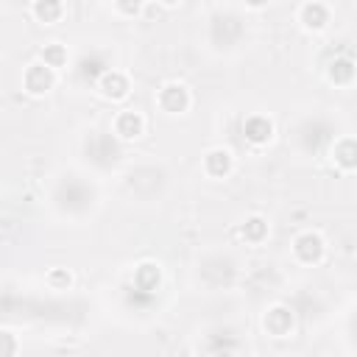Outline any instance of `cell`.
I'll use <instances>...</instances> for the list:
<instances>
[{
  "label": "cell",
  "instance_id": "obj_1",
  "mask_svg": "<svg viewBox=\"0 0 357 357\" xmlns=\"http://www.w3.org/2000/svg\"><path fill=\"white\" fill-rule=\"evenodd\" d=\"M159 106L165 112H170V114H178V112H184L190 106V95H187V89L181 84H165L159 89Z\"/></svg>",
  "mask_w": 357,
  "mask_h": 357
},
{
  "label": "cell",
  "instance_id": "obj_2",
  "mask_svg": "<svg viewBox=\"0 0 357 357\" xmlns=\"http://www.w3.org/2000/svg\"><path fill=\"white\" fill-rule=\"evenodd\" d=\"M53 86V70L50 67H45V64H31L28 70H25V89L31 92V95H42V92H47Z\"/></svg>",
  "mask_w": 357,
  "mask_h": 357
},
{
  "label": "cell",
  "instance_id": "obj_3",
  "mask_svg": "<svg viewBox=\"0 0 357 357\" xmlns=\"http://www.w3.org/2000/svg\"><path fill=\"white\" fill-rule=\"evenodd\" d=\"M243 134H245L248 142H254V145H265V142L271 139V134H273V126H271L268 117H262V114H251V117L243 123Z\"/></svg>",
  "mask_w": 357,
  "mask_h": 357
},
{
  "label": "cell",
  "instance_id": "obj_4",
  "mask_svg": "<svg viewBox=\"0 0 357 357\" xmlns=\"http://www.w3.org/2000/svg\"><path fill=\"white\" fill-rule=\"evenodd\" d=\"M293 248H296V257H298L301 262H318V259L324 257V240H321L315 231L301 234Z\"/></svg>",
  "mask_w": 357,
  "mask_h": 357
},
{
  "label": "cell",
  "instance_id": "obj_5",
  "mask_svg": "<svg viewBox=\"0 0 357 357\" xmlns=\"http://www.w3.org/2000/svg\"><path fill=\"white\" fill-rule=\"evenodd\" d=\"M128 78L120 73V70H106L103 75H100V92L106 95V98H112V100H120V98H126L128 95Z\"/></svg>",
  "mask_w": 357,
  "mask_h": 357
},
{
  "label": "cell",
  "instance_id": "obj_6",
  "mask_svg": "<svg viewBox=\"0 0 357 357\" xmlns=\"http://www.w3.org/2000/svg\"><path fill=\"white\" fill-rule=\"evenodd\" d=\"M114 131L123 139H137L145 131V120H142L139 112H120L117 120H114Z\"/></svg>",
  "mask_w": 357,
  "mask_h": 357
},
{
  "label": "cell",
  "instance_id": "obj_7",
  "mask_svg": "<svg viewBox=\"0 0 357 357\" xmlns=\"http://www.w3.org/2000/svg\"><path fill=\"white\" fill-rule=\"evenodd\" d=\"M159 279H162V271L156 262H142L137 271H134V287L139 293H153L159 287Z\"/></svg>",
  "mask_w": 357,
  "mask_h": 357
},
{
  "label": "cell",
  "instance_id": "obj_8",
  "mask_svg": "<svg viewBox=\"0 0 357 357\" xmlns=\"http://www.w3.org/2000/svg\"><path fill=\"white\" fill-rule=\"evenodd\" d=\"M298 17H301V22H304L307 28L321 31V28L329 22V6H324V3H304V6L298 8Z\"/></svg>",
  "mask_w": 357,
  "mask_h": 357
},
{
  "label": "cell",
  "instance_id": "obj_9",
  "mask_svg": "<svg viewBox=\"0 0 357 357\" xmlns=\"http://www.w3.org/2000/svg\"><path fill=\"white\" fill-rule=\"evenodd\" d=\"M290 326H293V315H290L287 307H273V310L265 315V329H268L271 335H276V337L287 335Z\"/></svg>",
  "mask_w": 357,
  "mask_h": 357
},
{
  "label": "cell",
  "instance_id": "obj_10",
  "mask_svg": "<svg viewBox=\"0 0 357 357\" xmlns=\"http://www.w3.org/2000/svg\"><path fill=\"white\" fill-rule=\"evenodd\" d=\"M326 73H329V78L335 84H351V78L357 75V64L349 56H337V59L329 61V70Z\"/></svg>",
  "mask_w": 357,
  "mask_h": 357
},
{
  "label": "cell",
  "instance_id": "obj_11",
  "mask_svg": "<svg viewBox=\"0 0 357 357\" xmlns=\"http://www.w3.org/2000/svg\"><path fill=\"white\" fill-rule=\"evenodd\" d=\"M335 162L343 167V170H354L357 167V139H340L332 151Z\"/></svg>",
  "mask_w": 357,
  "mask_h": 357
},
{
  "label": "cell",
  "instance_id": "obj_12",
  "mask_svg": "<svg viewBox=\"0 0 357 357\" xmlns=\"http://www.w3.org/2000/svg\"><path fill=\"white\" fill-rule=\"evenodd\" d=\"M206 170L212 173V176H226L229 170H231V153L229 151H223V148H215V151H209L206 153Z\"/></svg>",
  "mask_w": 357,
  "mask_h": 357
},
{
  "label": "cell",
  "instance_id": "obj_13",
  "mask_svg": "<svg viewBox=\"0 0 357 357\" xmlns=\"http://www.w3.org/2000/svg\"><path fill=\"white\" fill-rule=\"evenodd\" d=\"M42 64H45V67H50V70L64 67V64H67V50H64L59 42L45 45V47H42Z\"/></svg>",
  "mask_w": 357,
  "mask_h": 357
},
{
  "label": "cell",
  "instance_id": "obj_14",
  "mask_svg": "<svg viewBox=\"0 0 357 357\" xmlns=\"http://www.w3.org/2000/svg\"><path fill=\"white\" fill-rule=\"evenodd\" d=\"M61 3H56V0H39V3H33V14H36V20L39 22H56L59 17H61Z\"/></svg>",
  "mask_w": 357,
  "mask_h": 357
},
{
  "label": "cell",
  "instance_id": "obj_15",
  "mask_svg": "<svg viewBox=\"0 0 357 357\" xmlns=\"http://www.w3.org/2000/svg\"><path fill=\"white\" fill-rule=\"evenodd\" d=\"M243 234H245V240H251V243H259V240L268 234V223H265L259 215H254V218H248V220H245V226H243Z\"/></svg>",
  "mask_w": 357,
  "mask_h": 357
},
{
  "label": "cell",
  "instance_id": "obj_16",
  "mask_svg": "<svg viewBox=\"0 0 357 357\" xmlns=\"http://www.w3.org/2000/svg\"><path fill=\"white\" fill-rule=\"evenodd\" d=\"M50 282H53V284H70L73 276H70L67 271H53V273H50Z\"/></svg>",
  "mask_w": 357,
  "mask_h": 357
},
{
  "label": "cell",
  "instance_id": "obj_17",
  "mask_svg": "<svg viewBox=\"0 0 357 357\" xmlns=\"http://www.w3.org/2000/svg\"><path fill=\"white\" fill-rule=\"evenodd\" d=\"M114 8H117V11H123V14H139V8H142V6H139V3H117Z\"/></svg>",
  "mask_w": 357,
  "mask_h": 357
},
{
  "label": "cell",
  "instance_id": "obj_18",
  "mask_svg": "<svg viewBox=\"0 0 357 357\" xmlns=\"http://www.w3.org/2000/svg\"><path fill=\"white\" fill-rule=\"evenodd\" d=\"M3 343H6V351H3V357H14V351H17V343H14V337L6 332L3 335Z\"/></svg>",
  "mask_w": 357,
  "mask_h": 357
},
{
  "label": "cell",
  "instance_id": "obj_19",
  "mask_svg": "<svg viewBox=\"0 0 357 357\" xmlns=\"http://www.w3.org/2000/svg\"><path fill=\"white\" fill-rule=\"evenodd\" d=\"M215 357H234L231 351H220V354H215Z\"/></svg>",
  "mask_w": 357,
  "mask_h": 357
}]
</instances>
